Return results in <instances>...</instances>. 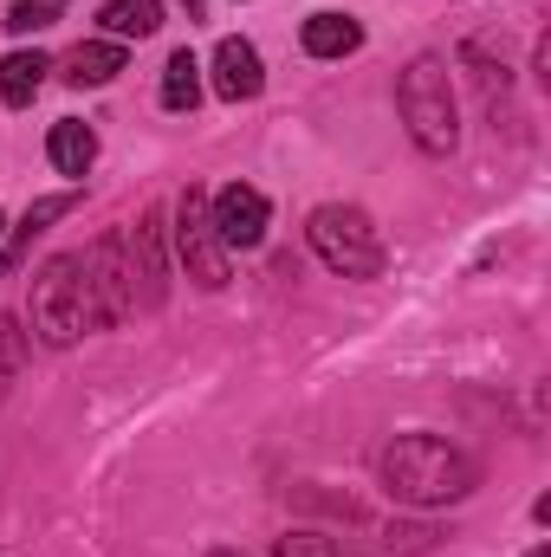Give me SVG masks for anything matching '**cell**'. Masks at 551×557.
I'll return each instance as SVG.
<instances>
[{"mask_svg": "<svg viewBox=\"0 0 551 557\" xmlns=\"http://www.w3.org/2000/svg\"><path fill=\"white\" fill-rule=\"evenodd\" d=\"M377 473H383V493L415 506V512L454 506V499H467L480 486V467L454 441H441V434H396L377 454Z\"/></svg>", "mask_w": 551, "mask_h": 557, "instance_id": "1", "label": "cell"}, {"mask_svg": "<svg viewBox=\"0 0 551 557\" xmlns=\"http://www.w3.org/2000/svg\"><path fill=\"white\" fill-rule=\"evenodd\" d=\"M26 318H33V331H39L52 350L78 344L85 331H105V318H98V298H91V285H85L78 253H59V260H46V267H39Z\"/></svg>", "mask_w": 551, "mask_h": 557, "instance_id": "2", "label": "cell"}, {"mask_svg": "<svg viewBox=\"0 0 551 557\" xmlns=\"http://www.w3.org/2000/svg\"><path fill=\"white\" fill-rule=\"evenodd\" d=\"M396 111L409 124L415 149L428 156H454L461 149V104H454V85H448V65L434 52L409 59V72L396 78Z\"/></svg>", "mask_w": 551, "mask_h": 557, "instance_id": "3", "label": "cell"}, {"mask_svg": "<svg viewBox=\"0 0 551 557\" xmlns=\"http://www.w3.org/2000/svg\"><path fill=\"white\" fill-rule=\"evenodd\" d=\"M305 240H311V253L338 278H377L383 273V234H377V221L364 208H344V201L311 208Z\"/></svg>", "mask_w": 551, "mask_h": 557, "instance_id": "4", "label": "cell"}, {"mask_svg": "<svg viewBox=\"0 0 551 557\" xmlns=\"http://www.w3.org/2000/svg\"><path fill=\"white\" fill-rule=\"evenodd\" d=\"M175 260H182V273L195 278V285H208V292L228 285V247L215 240L201 188H182V201H175Z\"/></svg>", "mask_w": 551, "mask_h": 557, "instance_id": "5", "label": "cell"}, {"mask_svg": "<svg viewBox=\"0 0 551 557\" xmlns=\"http://www.w3.org/2000/svg\"><path fill=\"white\" fill-rule=\"evenodd\" d=\"M78 267H85V285H91V298H98V318H105V324H124V318H137V311H143L124 234H105V240H91V247L78 253Z\"/></svg>", "mask_w": 551, "mask_h": 557, "instance_id": "6", "label": "cell"}, {"mask_svg": "<svg viewBox=\"0 0 551 557\" xmlns=\"http://www.w3.org/2000/svg\"><path fill=\"white\" fill-rule=\"evenodd\" d=\"M208 221L228 253H254L267 240V195L254 182H228L221 195H208Z\"/></svg>", "mask_w": 551, "mask_h": 557, "instance_id": "7", "label": "cell"}, {"mask_svg": "<svg viewBox=\"0 0 551 557\" xmlns=\"http://www.w3.org/2000/svg\"><path fill=\"white\" fill-rule=\"evenodd\" d=\"M131 247V273H137V305H162V285H169V267H162V208H143V221L124 234Z\"/></svg>", "mask_w": 551, "mask_h": 557, "instance_id": "8", "label": "cell"}, {"mask_svg": "<svg viewBox=\"0 0 551 557\" xmlns=\"http://www.w3.org/2000/svg\"><path fill=\"white\" fill-rule=\"evenodd\" d=\"M72 208H78V188H65V195H39V201H33V208L20 214V227H13V234L0 240V278L20 273V260L33 253V240H39V234H46L52 221H65Z\"/></svg>", "mask_w": 551, "mask_h": 557, "instance_id": "9", "label": "cell"}, {"mask_svg": "<svg viewBox=\"0 0 551 557\" xmlns=\"http://www.w3.org/2000/svg\"><path fill=\"white\" fill-rule=\"evenodd\" d=\"M215 91H221L228 104H247V98L267 91V72H260L254 39H221V46H215Z\"/></svg>", "mask_w": 551, "mask_h": 557, "instance_id": "10", "label": "cell"}, {"mask_svg": "<svg viewBox=\"0 0 551 557\" xmlns=\"http://www.w3.org/2000/svg\"><path fill=\"white\" fill-rule=\"evenodd\" d=\"M46 156H52V169H59V175L85 182V175H91V162H98V137H91V124L59 117V124H52V137H46Z\"/></svg>", "mask_w": 551, "mask_h": 557, "instance_id": "11", "label": "cell"}, {"mask_svg": "<svg viewBox=\"0 0 551 557\" xmlns=\"http://www.w3.org/2000/svg\"><path fill=\"white\" fill-rule=\"evenodd\" d=\"M298 46H305L311 59H344V52L364 46V26H357L351 13H311V20L298 26Z\"/></svg>", "mask_w": 551, "mask_h": 557, "instance_id": "12", "label": "cell"}, {"mask_svg": "<svg viewBox=\"0 0 551 557\" xmlns=\"http://www.w3.org/2000/svg\"><path fill=\"white\" fill-rule=\"evenodd\" d=\"M131 65V52H124V39H85L72 59H65V85H111L118 72Z\"/></svg>", "mask_w": 551, "mask_h": 557, "instance_id": "13", "label": "cell"}, {"mask_svg": "<svg viewBox=\"0 0 551 557\" xmlns=\"http://www.w3.org/2000/svg\"><path fill=\"white\" fill-rule=\"evenodd\" d=\"M46 52H7L0 59V98L13 104V111H26L33 98H39V85H46Z\"/></svg>", "mask_w": 551, "mask_h": 557, "instance_id": "14", "label": "cell"}, {"mask_svg": "<svg viewBox=\"0 0 551 557\" xmlns=\"http://www.w3.org/2000/svg\"><path fill=\"white\" fill-rule=\"evenodd\" d=\"M98 20H105L111 39H149L162 26V0H105Z\"/></svg>", "mask_w": 551, "mask_h": 557, "instance_id": "15", "label": "cell"}, {"mask_svg": "<svg viewBox=\"0 0 551 557\" xmlns=\"http://www.w3.org/2000/svg\"><path fill=\"white\" fill-rule=\"evenodd\" d=\"M162 104L169 111H195L201 104V59L182 46V52H169V65H162Z\"/></svg>", "mask_w": 551, "mask_h": 557, "instance_id": "16", "label": "cell"}, {"mask_svg": "<svg viewBox=\"0 0 551 557\" xmlns=\"http://www.w3.org/2000/svg\"><path fill=\"white\" fill-rule=\"evenodd\" d=\"M72 0H13L7 7V33H46V26H59V13H65Z\"/></svg>", "mask_w": 551, "mask_h": 557, "instance_id": "17", "label": "cell"}, {"mask_svg": "<svg viewBox=\"0 0 551 557\" xmlns=\"http://www.w3.org/2000/svg\"><path fill=\"white\" fill-rule=\"evenodd\" d=\"M20 370H26V331H20L13 318H0V403H7V389L20 383Z\"/></svg>", "mask_w": 551, "mask_h": 557, "instance_id": "18", "label": "cell"}, {"mask_svg": "<svg viewBox=\"0 0 551 557\" xmlns=\"http://www.w3.org/2000/svg\"><path fill=\"white\" fill-rule=\"evenodd\" d=\"M448 532H434V525H383V545L396 557H415V552H434Z\"/></svg>", "mask_w": 551, "mask_h": 557, "instance_id": "19", "label": "cell"}, {"mask_svg": "<svg viewBox=\"0 0 551 557\" xmlns=\"http://www.w3.org/2000/svg\"><path fill=\"white\" fill-rule=\"evenodd\" d=\"M279 557H344V552H338L325 532H285V539H279Z\"/></svg>", "mask_w": 551, "mask_h": 557, "instance_id": "20", "label": "cell"}, {"mask_svg": "<svg viewBox=\"0 0 551 557\" xmlns=\"http://www.w3.org/2000/svg\"><path fill=\"white\" fill-rule=\"evenodd\" d=\"M182 7H188V20H201V0H182Z\"/></svg>", "mask_w": 551, "mask_h": 557, "instance_id": "21", "label": "cell"}, {"mask_svg": "<svg viewBox=\"0 0 551 557\" xmlns=\"http://www.w3.org/2000/svg\"><path fill=\"white\" fill-rule=\"evenodd\" d=\"M526 557H551V552H546V545H539V552H526Z\"/></svg>", "mask_w": 551, "mask_h": 557, "instance_id": "22", "label": "cell"}, {"mask_svg": "<svg viewBox=\"0 0 551 557\" xmlns=\"http://www.w3.org/2000/svg\"><path fill=\"white\" fill-rule=\"evenodd\" d=\"M208 557H241V552H208Z\"/></svg>", "mask_w": 551, "mask_h": 557, "instance_id": "23", "label": "cell"}, {"mask_svg": "<svg viewBox=\"0 0 551 557\" xmlns=\"http://www.w3.org/2000/svg\"><path fill=\"white\" fill-rule=\"evenodd\" d=\"M0 240H7V221H0Z\"/></svg>", "mask_w": 551, "mask_h": 557, "instance_id": "24", "label": "cell"}]
</instances>
